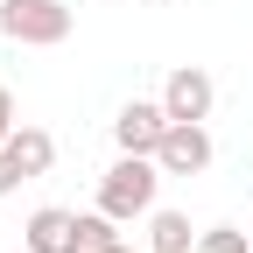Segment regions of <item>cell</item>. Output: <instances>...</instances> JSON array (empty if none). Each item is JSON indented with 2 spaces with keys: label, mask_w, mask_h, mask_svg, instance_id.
I'll list each match as a JSON object with an SVG mask.
<instances>
[{
  "label": "cell",
  "mask_w": 253,
  "mask_h": 253,
  "mask_svg": "<svg viewBox=\"0 0 253 253\" xmlns=\"http://www.w3.org/2000/svg\"><path fill=\"white\" fill-rule=\"evenodd\" d=\"M155 190H162V162H155V155H120L99 176V211L113 225H134V218L155 211Z\"/></svg>",
  "instance_id": "1"
},
{
  "label": "cell",
  "mask_w": 253,
  "mask_h": 253,
  "mask_svg": "<svg viewBox=\"0 0 253 253\" xmlns=\"http://www.w3.org/2000/svg\"><path fill=\"white\" fill-rule=\"evenodd\" d=\"M0 36L21 49H56L71 42V7L63 0H0Z\"/></svg>",
  "instance_id": "2"
},
{
  "label": "cell",
  "mask_w": 253,
  "mask_h": 253,
  "mask_svg": "<svg viewBox=\"0 0 253 253\" xmlns=\"http://www.w3.org/2000/svg\"><path fill=\"white\" fill-rule=\"evenodd\" d=\"M155 162H162V176H204V169H211V134H204V120H169Z\"/></svg>",
  "instance_id": "3"
},
{
  "label": "cell",
  "mask_w": 253,
  "mask_h": 253,
  "mask_svg": "<svg viewBox=\"0 0 253 253\" xmlns=\"http://www.w3.org/2000/svg\"><path fill=\"white\" fill-rule=\"evenodd\" d=\"M162 134H169L162 99H126L120 120H113V148H120V155H155V148H162Z\"/></svg>",
  "instance_id": "4"
},
{
  "label": "cell",
  "mask_w": 253,
  "mask_h": 253,
  "mask_svg": "<svg viewBox=\"0 0 253 253\" xmlns=\"http://www.w3.org/2000/svg\"><path fill=\"white\" fill-rule=\"evenodd\" d=\"M211 106H218L211 71H197V63H176L169 84H162V113H169V120H211Z\"/></svg>",
  "instance_id": "5"
},
{
  "label": "cell",
  "mask_w": 253,
  "mask_h": 253,
  "mask_svg": "<svg viewBox=\"0 0 253 253\" xmlns=\"http://www.w3.org/2000/svg\"><path fill=\"white\" fill-rule=\"evenodd\" d=\"M28 253H84V218L63 204H42L28 218Z\"/></svg>",
  "instance_id": "6"
},
{
  "label": "cell",
  "mask_w": 253,
  "mask_h": 253,
  "mask_svg": "<svg viewBox=\"0 0 253 253\" xmlns=\"http://www.w3.org/2000/svg\"><path fill=\"white\" fill-rule=\"evenodd\" d=\"M7 155H14V169H21L28 183H36V176H49V162H56V141L42 134V126H14Z\"/></svg>",
  "instance_id": "7"
},
{
  "label": "cell",
  "mask_w": 253,
  "mask_h": 253,
  "mask_svg": "<svg viewBox=\"0 0 253 253\" xmlns=\"http://www.w3.org/2000/svg\"><path fill=\"white\" fill-rule=\"evenodd\" d=\"M148 253H197V232H190L183 211H148Z\"/></svg>",
  "instance_id": "8"
},
{
  "label": "cell",
  "mask_w": 253,
  "mask_h": 253,
  "mask_svg": "<svg viewBox=\"0 0 253 253\" xmlns=\"http://www.w3.org/2000/svg\"><path fill=\"white\" fill-rule=\"evenodd\" d=\"M197 253H253V232H239V225H211V232H197Z\"/></svg>",
  "instance_id": "9"
},
{
  "label": "cell",
  "mask_w": 253,
  "mask_h": 253,
  "mask_svg": "<svg viewBox=\"0 0 253 253\" xmlns=\"http://www.w3.org/2000/svg\"><path fill=\"white\" fill-rule=\"evenodd\" d=\"M14 126H21V120H14V91H7V84H0V148H7V141H14Z\"/></svg>",
  "instance_id": "10"
},
{
  "label": "cell",
  "mask_w": 253,
  "mask_h": 253,
  "mask_svg": "<svg viewBox=\"0 0 253 253\" xmlns=\"http://www.w3.org/2000/svg\"><path fill=\"white\" fill-rule=\"evenodd\" d=\"M21 183H28V176L14 169V155H7V148H0V197H14V190H21Z\"/></svg>",
  "instance_id": "11"
},
{
  "label": "cell",
  "mask_w": 253,
  "mask_h": 253,
  "mask_svg": "<svg viewBox=\"0 0 253 253\" xmlns=\"http://www.w3.org/2000/svg\"><path fill=\"white\" fill-rule=\"evenodd\" d=\"M99 253H134V246H126V239H120V232H113V239H106V246H99Z\"/></svg>",
  "instance_id": "12"
},
{
  "label": "cell",
  "mask_w": 253,
  "mask_h": 253,
  "mask_svg": "<svg viewBox=\"0 0 253 253\" xmlns=\"http://www.w3.org/2000/svg\"><path fill=\"white\" fill-rule=\"evenodd\" d=\"M148 7H169V0H148Z\"/></svg>",
  "instance_id": "13"
}]
</instances>
